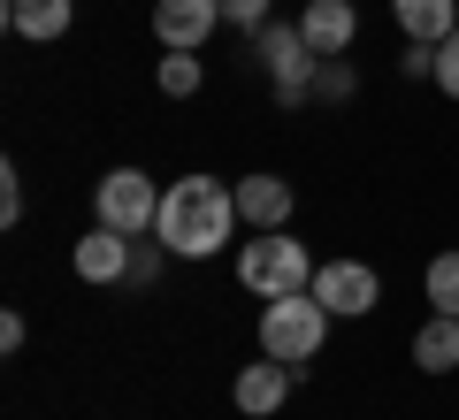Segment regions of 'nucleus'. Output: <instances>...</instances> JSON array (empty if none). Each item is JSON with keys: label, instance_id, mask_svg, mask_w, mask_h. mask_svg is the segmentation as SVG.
I'll use <instances>...</instances> for the list:
<instances>
[{"label": "nucleus", "instance_id": "nucleus-1", "mask_svg": "<svg viewBox=\"0 0 459 420\" xmlns=\"http://www.w3.org/2000/svg\"><path fill=\"white\" fill-rule=\"evenodd\" d=\"M230 229H238V184H222V176H177L161 192V222H153V237H161L177 260H214L230 244Z\"/></svg>", "mask_w": 459, "mask_h": 420}, {"label": "nucleus", "instance_id": "nucleus-2", "mask_svg": "<svg viewBox=\"0 0 459 420\" xmlns=\"http://www.w3.org/2000/svg\"><path fill=\"white\" fill-rule=\"evenodd\" d=\"M314 268H322V260H314L291 229H253V244H238V283H246L253 298L314 291Z\"/></svg>", "mask_w": 459, "mask_h": 420}, {"label": "nucleus", "instance_id": "nucleus-3", "mask_svg": "<svg viewBox=\"0 0 459 420\" xmlns=\"http://www.w3.org/2000/svg\"><path fill=\"white\" fill-rule=\"evenodd\" d=\"M329 321H337V313H329L314 291L268 298V306H261V352H268V359H283V367H307V359L329 344Z\"/></svg>", "mask_w": 459, "mask_h": 420}, {"label": "nucleus", "instance_id": "nucleus-4", "mask_svg": "<svg viewBox=\"0 0 459 420\" xmlns=\"http://www.w3.org/2000/svg\"><path fill=\"white\" fill-rule=\"evenodd\" d=\"M253 54H261L268 92H276L283 107H307V99H314V69H322V54L307 47L299 23H261V31H253Z\"/></svg>", "mask_w": 459, "mask_h": 420}, {"label": "nucleus", "instance_id": "nucleus-5", "mask_svg": "<svg viewBox=\"0 0 459 420\" xmlns=\"http://www.w3.org/2000/svg\"><path fill=\"white\" fill-rule=\"evenodd\" d=\"M92 214H100V229L153 237V222H161V184H153L146 168H108V176L92 184Z\"/></svg>", "mask_w": 459, "mask_h": 420}, {"label": "nucleus", "instance_id": "nucleus-6", "mask_svg": "<svg viewBox=\"0 0 459 420\" xmlns=\"http://www.w3.org/2000/svg\"><path fill=\"white\" fill-rule=\"evenodd\" d=\"M314 298H322L337 321H360V313L383 306V275L368 268V260H322V268H314Z\"/></svg>", "mask_w": 459, "mask_h": 420}, {"label": "nucleus", "instance_id": "nucleus-7", "mask_svg": "<svg viewBox=\"0 0 459 420\" xmlns=\"http://www.w3.org/2000/svg\"><path fill=\"white\" fill-rule=\"evenodd\" d=\"M214 23H222V0H153V39L161 47L199 54L214 39Z\"/></svg>", "mask_w": 459, "mask_h": 420}, {"label": "nucleus", "instance_id": "nucleus-8", "mask_svg": "<svg viewBox=\"0 0 459 420\" xmlns=\"http://www.w3.org/2000/svg\"><path fill=\"white\" fill-rule=\"evenodd\" d=\"M291 382H299V367H283V359H253V367H238V382H230V398H238V413H253V420H268V413H283V398H291Z\"/></svg>", "mask_w": 459, "mask_h": 420}, {"label": "nucleus", "instance_id": "nucleus-9", "mask_svg": "<svg viewBox=\"0 0 459 420\" xmlns=\"http://www.w3.org/2000/svg\"><path fill=\"white\" fill-rule=\"evenodd\" d=\"M299 31H307V47L322 54V62H337V54H352V39H360V8H352V0H307V8H299Z\"/></svg>", "mask_w": 459, "mask_h": 420}, {"label": "nucleus", "instance_id": "nucleus-10", "mask_svg": "<svg viewBox=\"0 0 459 420\" xmlns=\"http://www.w3.org/2000/svg\"><path fill=\"white\" fill-rule=\"evenodd\" d=\"M291 207H299V192L283 176H268V168L238 184V222L246 229H291Z\"/></svg>", "mask_w": 459, "mask_h": 420}, {"label": "nucleus", "instance_id": "nucleus-11", "mask_svg": "<svg viewBox=\"0 0 459 420\" xmlns=\"http://www.w3.org/2000/svg\"><path fill=\"white\" fill-rule=\"evenodd\" d=\"M131 244L138 237H123V229H92V237H77V275L84 283H131Z\"/></svg>", "mask_w": 459, "mask_h": 420}, {"label": "nucleus", "instance_id": "nucleus-12", "mask_svg": "<svg viewBox=\"0 0 459 420\" xmlns=\"http://www.w3.org/2000/svg\"><path fill=\"white\" fill-rule=\"evenodd\" d=\"M0 23L16 39H31V47H47V39H62L77 23V0H0Z\"/></svg>", "mask_w": 459, "mask_h": 420}, {"label": "nucleus", "instance_id": "nucleus-13", "mask_svg": "<svg viewBox=\"0 0 459 420\" xmlns=\"http://www.w3.org/2000/svg\"><path fill=\"white\" fill-rule=\"evenodd\" d=\"M391 16L406 39H421V47H444V39L459 31V0H391Z\"/></svg>", "mask_w": 459, "mask_h": 420}, {"label": "nucleus", "instance_id": "nucleus-14", "mask_svg": "<svg viewBox=\"0 0 459 420\" xmlns=\"http://www.w3.org/2000/svg\"><path fill=\"white\" fill-rule=\"evenodd\" d=\"M413 367L421 374H452L459 367V313H429L413 329Z\"/></svg>", "mask_w": 459, "mask_h": 420}, {"label": "nucleus", "instance_id": "nucleus-15", "mask_svg": "<svg viewBox=\"0 0 459 420\" xmlns=\"http://www.w3.org/2000/svg\"><path fill=\"white\" fill-rule=\"evenodd\" d=\"M153 84H161L169 99H192L199 84H207V62H199V54H184V47H161V69H153Z\"/></svg>", "mask_w": 459, "mask_h": 420}, {"label": "nucleus", "instance_id": "nucleus-16", "mask_svg": "<svg viewBox=\"0 0 459 420\" xmlns=\"http://www.w3.org/2000/svg\"><path fill=\"white\" fill-rule=\"evenodd\" d=\"M352 92H360V69L344 62V54H337V62H322V69H314V99H322V107H344Z\"/></svg>", "mask_w": 459, "mask_h": 420}, {"label": "nucleus", "instance_id": "nucleus-17", "mask_svg": "<svg viewBox=\"0 0 459 420\" xmlns=\"http://www.w3.org/2000/svg\"><path fill=\"white\" fill-rule=\"evenodd\" d=\"M421 283H429V306L437 313H459V253H437Z\"/></svg>", "mask_w": 459, "mask_h": 420}, {"label": "nucleus", "instance_id": "nucleus-18", "mask_svg": "<svg viewBox=\"0 0 459 420\" xmlns=\"http://www.w3.org/2000/svg\"><path fill=\"white\" fill-rule=\"evenodd\" d=\"M161 260H169V244H161V237H153V244L138 237V244H131V283H138V291H146L153 275H161Z\"/></svg>", "mask_w": 459, "mask_h": 420}, {"label": "nucleus", "instance_id": "nucleus-19", "mask_svg": "<svg viewBox=\"0 0 459 420\" xmlns=\"http://www.w3.org/2000/svg\"><path fill=\"white\" fill-rule=\"evenodd\" d=\"M23 222V176H16V161L0 168V229H16Z\"/></svg>", "mask_w": 459, "mask_h": 420}, {"label": "nucleus", "instance_id": "nucleus-20", "mask_svg": "<svg viewBox=\"0 0 459 420\" xmlns=\"http://www.w3.org/2000/svg\"><path fill=\"white\" fill-rule=\"evenodd\" d=\"M429 84H437L444 99H459V31L444 39V47H437V77H429Z\"/></svg>", "mask_w": 459, "mask_h": 420}, {"label": "nucleus", "instance_id": "nucleus-21", "mask_svg": "<svg viewBox=\"0 0 459 420\" xmlns=\"http://www.w3.org/2000/svg\"><path fill=\"white\" fill-rule=\"evenodd\" d=\"M222 23H238V31H261V23H268V0H222Z\"/></svg>", "mask_w": 459, "mask_h": 420}, {"label": "nucleus", "instance_id": "nucleus-22", "mask_svg": "<svg viewBox=\"0 0 459 420\" xmlns=\"http://www.w3.org/2000/svg\"><path fill=\"white\" fill-rule=\"evenodd\" d=\"M23 337H31V329H23V313H0V352H23Z\"/></svg>", "mask_w": 459, "mask_h": 420}]
</instances>
